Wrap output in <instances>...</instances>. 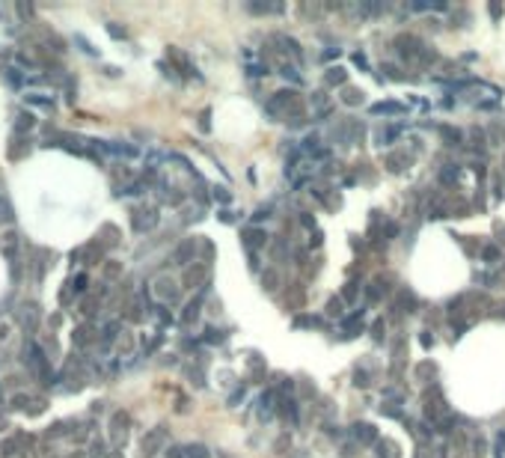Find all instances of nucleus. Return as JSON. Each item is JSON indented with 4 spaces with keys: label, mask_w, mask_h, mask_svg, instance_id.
Returning <instances> with one entry per match:
<instances>
[{
    "label": "nucleus",
    "mask_w": 505,
    "mask_h": 458,
    "mask_svg": "<svg viewBox=\"0 0 505 458\" xmlns=\"http://www.w3.org/2000/svg\"><path fill=\"white\" fill-rule=\"evenodd\" d=\"M160 443H163V428H158V431H152L146 440H143V452L146 455H155V449H158Z\"/></svg>",
    "instance_id": "1"
},
{
    "label": "nucleus",
    "mask_w": 505,
    "mask_h": 458,
    "mask_svg": "<svg viewBox=\"0 0 505 458\" xmlns=\"http://www.w3.org/2000/svg\"><path fill=\"white\" fill-rule=\"evenodd\" d=\"M125 425H128L125 414H116V417H113V440H119V443L125 440Z\"/></svg>",
    "instance_id": "2"
},
{
    "label": "nucleus",
    "mask_w": 505,
    "mask_h": 458,
    "mask_svg": "<svg viewBox=\"0 0 505 458\" xmlns=\"http://www.w3.org/2000/svg\"><path fill=\"white\" fill-rule=\"evenodd\" d=\"M33 316H36V307H33V303H24V307H21V313H18V322L27 327V330H33V327H36V325H33Z\"/></svg>",
    "instance_id": "3"
},
{
    "label": "nucleus",
    "mask_w": 505,
    "mask_h": 458,
    "mask_svg": "<svg viewBox=\"0 0 505 458\" xmlns=\"http://www.w3.org/2000/svg\"><path fill=\"white\" fill-rule=\"evenodd\" d=\"M404 107L401 104H392V101H386V104H375L372 107V113H401Z\"/></svg>",
    "instance_id": "4"
},
{
    "label": "nucleus",
    "mask_w": 505,
    "mask_h": 458,
    "mask_svg": "<svg viewBox=\"0 0 505 458\" xmlns=\"http://www.w3.org/2000/svg\"><path fill=\"white\" fill-rule=\"evenodd\" d=\"M0 223H12V205L0 196Z\"/></svg>",
    "instance_id": "5"
},
{
    "label": "nucleus",
    "mask_w": 505,
    "mask_h": 458,
    "mask_svg": "<svg viewBox=\"0 0 505 458\" xmlns=\"http://www.w3.org/2000/svg\"><path fill=\"white\" fill-rule=\"evenodd\" d=\"M354 428H357V437H363V440H375L372 425H354Z\"/></svg>",
    "instance_id": "6"
},
{
    "label": "nucleus",
    "mask_w": 505,
    "mask_h": 458,
    "mask_svg": "<svg viewBox=\"0 0 505 458\" xmlns=\"http://www.w3.org/2000/svg\"><path fill=\"white\" fill-rule=\"evenodd\" d=\"M15 128H18V131H30V128H33V116H30V113H21Z\"/></svg>",
    "instance_id": "7"
},
{
    "label": "nucleus",
    "mask_w": 505,
    "mask_h": 458,
    "mask_svg": "<svg viewBox=\"0 0 505 458\" xmlns=\"http://www.w3.org/2000/svg\"><path fill=\"white\" fill-rule=\"evenodd\" d=\"M87 286H90V280H87V274H77V277H74V292H83Z\"/></svg>",
    "instance_id": "8"
},
{
    "label": "nucleus",
    "mask_w": 505,
    "mask_h": 458,
    "mask_svg": "<svg viewBox=\"0 0 505 458\" xmlns=\"http://www.w3.org/2000/svg\"><path fill=\"white\" fill-rule=\"evenodd\" d=\"M190 458H208V449L205 446H190Z\"/></svg>",
    "instance_id": "9"
},
{
    "label": "nucleus",
    "mask_w": 505,
    "mask_h": 458,
    "mask_svg": "<svg viewBox=\"0 0 505 458\" xmlns=\"http://www.w3.org/2000/svg\"><path fill=\"white\" fill-rule=\"evenodd\" d=\"M360 98H363V93H354V90H348V93H345V101H348V104H357Z\"/></svg>",
    "instance_id": "10"
},
{
    "label": "nucleus",
    "mask_w": 505,
    "mask_h": 458,
    "mask_svg": "<svg viewBox=\"0 0 505 458\" xmlns=\"http://www.w3.org/2000/svg\"><path fill=\"white\" fill-rule=\"evenodd\" d=\"M83 313H87V316H93V313H95V300H93V297H90V300H83Z\"/></svg>",
    "instance_id": "11"
},
{
    "label": "nucleus",
    "mask_w": 505,
    "mask_h": 458,
    "mask_svg": "<svg viewBox=\"0 0 505 458\" xmlns=\"http://www.w3.org/2000/svg\"><path fill=\"white\" fill-rule=\"evenodd\" d=\"M24 405H27V396H15L12 399V408H24Z\"/></svg>",
    "instance_id": "12"
},
{
    "label": "nucleus",
    "mask_w": 505,
    "mask_h": 458,
    "mask_svg": "<svg viewBox=\"0 0 505 458\" xmlns=\"http://www.w3.org/2000/svg\"><path fill=\"white\" fill-rule=\"evenodd\" d=\"M107 30H110V36H116V39H122V36H125V30H119V27H107Z\"/></svg>",
    "instance_id": "13"
}]
</instances>
